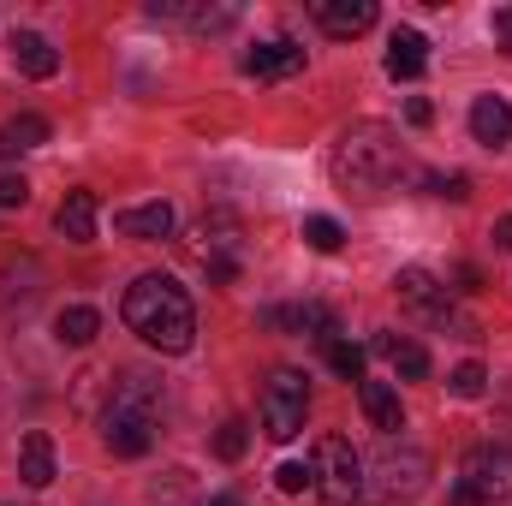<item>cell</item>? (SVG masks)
<instances>
[{
    "label": "cell",
    "instance_id": "8",
    "mask_svg": "<svg viewBox=\"0 0 512 506\" xmlns=\"http://www.w3.org/2000/svg\"><path fill=\"white\" fill-rule=\"evenodd\" d=\"M376 483L387 489V501L423 489V483H429V453H417V447H387L382 459H376Z\"/></svg>",
    "mask_w": 512,
    "mask_h": 506
},
{
    "label": "cell",
    "instance_id": "30",
    "mask_svg": "<svg viewBox=\"0 0 512 506\" xmlns=\"http://www.w3.org/2000/svg\"><path fill=\"white\" fill-rule=\"evenodd\" d=\"M405 120H411V126H429V120H435V108H429L423 96H411V102H405Z\"/></svg>",
    "mask_w": 512,
    "mask_h": 506
},
{
    "label": "cell",
    "instance_id": "28",
    "mask_svg": "<svg viewBox=\"0 0 512 506\" xmlns=\"http://www.w3.org/2000/svg\"><path fill=\"white\" fill-rule=\"evenodd\" d=\"M30 203V179L24 173H0V209H24Z\"/></svg>",
    "mask_w": 512,
    "mask_h": 506
},
{
    "label": "cell",
    "instance_id": "5",
    "mask_svg": "<svg viewBox=\"0 0 512 506\" xmlns=\"http://www.w3.org/2000/svg\"><path fill=\"white\" fill-rule=\"evenodd\" d=\"M185 256L209 274V286H233L245 274V239H239V221L233 215H203L191 233H185Z\"/></svg>",
    "mask_w": 512,
    "mask_h": 506
},
{
    "label": "cell",
    "instance_id": "13",
    "mask_svg": "<svg viewBox=\"0 0 512 506\" xmlns=\"http://www.w3.org/2000/svg\"><path fill=\"white\" fill-rule=\"evenodd\" d=\"M149 18H167V24H191V30H227L239 18V6H191V0H155Z\"/></svg>",
    "mask_w": 512,
    "mask_h": 506
},
{
    "label": "cell",
    "instance_id": "19",
    "mask_svg": "<svg viewBox=\"0 0 512 506\" xmlns=\"http://www.w3.org/2000/svg\"><path fill=\"white\" fill-rule=\"evenodd\" d=\"M48 137H54V126H48L42 114H18V120H6V126H0V161L30 155V149H42Z\"/></svg>",
    "mask_w": 512,
    "mask_h": 506
},
{
    "label": "cell",
    "instance_id": "10",
    "mask_svg": "<svg viewBox=\"0 0 512 506\" xmlns=\"http://www.w3.org/2000/svg\"><path fill=\"white\" fill-rule=\"evenodd\" d=\"M310 12H316V24H322L328 36H340V42H346V36H364V30L376 24V0H316Z\"/></svg>",
    "mask_w": 512,
    "mask_h": 506
},
{
    "label": "cell",
    "instance_id": "25",
    "mask_svg": "<svg viewBox=\"0 0 512 506\" xmlns=\"http://www.w3.org/2000/svg\"><path fill=\"white\" fill-rule=\"evenodd\" d=\"M483 387H489V370H483L477 358H471V364H459V370L447 376V393H453V399H483Z\"/></svg>",
    "mask_w": 512,
    "mask_h": 506
},
{
    "label": "cell",
    "instance_id": "31",
    "mask_svg": "<svg viewBox=\"0 0 512 506\" xmlns=\"http://www.w3.org/2000/svg\"><path fill=\"white\" fill-rule=\"evenodd\" d=\"M495 245H501V251H512V215H507V221H495Z\"/></svg>",
    "mask_w": 512,
    "mask_h": 506
},
{
    "label": "cell",
    "instance_id": "3",
    "mask_svg": "<svg viewBox=\"0 0 512 506\" xmlns=\"http://www.w3.org/2000/svg\"><path fill=\"white\" fill-rule=\"evenodd\" d=\"M155 405H161V387L149 376H126L114 387V405L102 417V441L114 459H143L155 447Z\"/></svg>",
    "mask_w": 512,
    "mask_h": 506
},
{
    "label": "cell",
    "instance_id": "20",
    "mask_svg": "<svg viewBox=\"0 0 512 506\" xmlns=\"http://www.w3.org/2000/svg\"><path fill=\"white\" fill-rule=\"evenodd\" d=\"M120 233H126V239H167V233H173V203H137V209H120Z\"/></svg>",
    "mask_w": 512,
    "mask_h": 506
},
{
    "label": "cell",
    "instance_id": "24",
    "mask_svg": "<svg viewBox=\"0 0 512 506\" xmlns=\"http://www.w3.org/2000/svg\"><path fill=\"white\" fill-rule=\"evenodd\" d=\"M304 245L322 251V256H334L340 245H346V227H340L334 215H310V221H304Z\"/></svg>",
    "mask_w": 512,
    "mask_h": 506
},
{
    "label": "cell",
    "instance_id": "21",
    "mask_svg": "<svg viewBox=\"0 0 512 506\" xmlns=\"http://www.w3.org/2000/svg\"><path fill=\"white\" fill-rule=\"evenodd\" d=\"M54 334H60V346H90V340L102 334V316H96L90 304H66V310L54 316Z\"/></svg>",
    "mask_w": 512,
    "mask_h": 506
},
{
    "label": "cell",
    "instance_id": "29",
    "mask_svg": "<svg viewBox=\"0 0 512 506\" xmlns=\"http://www.w3.org/2000/svg\"><path fill=\"white\" fill-rule=\"evenodd\" d=\"M489 30H495V42L512 54V6H495V18H489Z\"/></svg>",
    "mask_w": 512,
    "mask_h": 506
},
{
    "label": "cell",
    "instance_id": "9",
    "mask_svg": "<svg viewBox=\"0 0 512 506\" xmlns=\"http://www.w3.org/2000/svg\"><path fill=\"white\" fill-rule=\"evenodd\" d=\"M239 66H245V78H292V72H304V48L274 36V42H256Z\"/></svg>",
    "mask_w": 512,
    "mask_h": 506
},
{
    "label": "cell",
    "instance_id": "14",
    "mask_svg": "<svg viewBox=\"0 0 512 506\" xmlns=\"http://www.w3.org/2000/svg\"><path fill=\"white\" fill-rule=\"evenodd\" d=\"M12 60H18L24 78H54L60 72V48L42 30H12Z\"/></svg>",
    "mask_w": 512,
    "mask_h": 506
},
{
    "label": "cell",
    "instance_id": "11",
    "mask_svg": "<svg viewBox=\"0 0 512 506\" xmlns=\"http://www.w3.org/2000/svg\"><path fill=\"white\" fill-rule=\"evenodd\" d=\"M358 405H364L370 429H382L387 441L405 429V405H399V387L393 381H358Z\"/></svg>",
    "mask_w": 512,
    "mask_h": 506
},
{
    "label": "cell",
    "instance_id": "27",
    "mask_svg": "<svg viewBox=\"0 0 512 506\" xmlns=\"http://www.w3.org/2000/svg\"><path fill=\"white\" fill-rule=\"evenodd\" d=\"M429 191H435V197H447V203H465V197H471V179H465V173H435V179H429Z\"/></svg>",
    "mask_w": 512,
    "mask_h": 506
},
{
    "label": "cell",
    "instance_id": "6",
    "mask_svg": "<svg viewBox=\"0 0 512 506\" xmlns=\"http://www.w3.org/2000/svg\"><path fill=\"white\" fill-rule=\"evenodd\" d=\"M310 471H316V501L322 506H358L364 483H370V477H364V453H358L346 435H322Z\"/></svg>",
    "mask_w": 512,
    "mask_h": 506
},
{
    "label": "cell",
    "instance_id": "32",
    "mask_svg": "<svg viewBox=\"0 0 512 506\" xmlns=\"http://www.w3.org/2000/svg\"><path fill=\"white\" fill-rule=\"evenodd\" d=\"M203 506H245V501H239V495H209Z\"/></svg>",
    "mask_w": 512,
    "mask_h": 506
},
{
    "label": "cell",
    "instance_id": "18",
    "mask_svg": "<svg viewBox=\"0 0 512 506\" xmlns=\"http://www.w3.org/2000/svg\"><path fill=\"white\" fill-rule=\"evenodd\" d=\"M18 477H24L30 489H48V483H54V441H48L42 429H30V435L18 441Z\"/></svg>",
    "mask_w": 512,
    "mask_h": 506
},
{
    "label": "cell",
    "instance_id": "17",
    "mask_svg": "<svg viewBox=\"0 0 512 506\" xmlns=\"http://www.w3.org/2000/svg\"><path fill=\"white\" fill-rule=\"evenodd\" d=\"M370 352L387 358V364H393V376H405V381L429 376V352H423L417 340H405V334H376V340H370Z\"/></svg>",
    "mask_w": 512,
    "mask_h": 506
},
{
    "label": "cell",
    "instance_id": "4",
    "mask_svg": "<svg viewBox=\"0 0 512 506\" xmlns=\"http://www.w3.org/2000/svg\"><path fill=\"white\" fill-rule=\"evenodd\" d=\"M512 501V447L507 441H483L459 459L453 477V506H501Z\"/></svg>",
    "mask_w": 512,
    "mask_h": 506
},
{
    "label": "cell",
    "instance_id": "22",
    "mask_svg": "<svg viewBox=\"0 0 512 506\" xmlns=\"http://www.w3.org/2000/svg\"><path fill=\"white\" fill-rule=\"evenodd\" d=\"M322 358H328V370H334L340 381H364V346H352L346 334L322 340Z\"/></svg>",
    "mask_w": 512,
    "mask_h": 506
},
{
    "label": "cell",
    "instance_id": "7",
    "mask_svg": "<svg viewBox=\"0 0 512 506\" xmlns=\"http://www.w3.org/2000/svg\"><path fill=\"white\" fill-rule=\"evenodd\" d=\"M304 411H310V387L298 370H274L262 387V405H256V423L268 441H292L304 429Z\"/></svg>",
    "mask_w": 512,
    "mask_h": 506
},
{
    "label": "cell",
    "instance_id": "26",
    "mask_svg": "<svg viewBox=\"0 0 512 506\" xmlns=\"http://www.w3.org/2000/svg\"><path fill=\"white\" fill-rule=\"evenodd\" d=\"M274 489H280V495H304V489H316V471H310V459H286V465L274 471Z\"/></svg>",
    "mask_w": 512,
    "mask_h": 506
},
{
    "label": "cell",
    "instance_id": "1",
    "mask_svg": "<svg viewBox=\"0 0 512 506\" xmlns=\"http://www.w3.org/2000/svg\"><path fill=\"white\" fill-rule=\"evenodd\" d=\"M328 173L340 191L352 197H387L405 173H411V155L399 143V131L382 126V120H358V126L340 131L334 155H328Z\"/></svg>",
    "mask_w": 512,
    "mask_h": 506
},
{
    "label": "cell",
    "instance_id": "16",
    "mask_svg": "<svg viewBox=\"0 0 512 506\" xmlns=\"http://www.w3.org/2000/svg\"><path fill=\"white\" fill-rule=\"evenodd\" d=\"M423 66H429V36L423 30H393V42H387V78H423Z\"/></svg>",
    "mask_w": 512,
    "mask_h": 506
},
{
    "label": "cell",
    "instance_id": "15",
    "mask_svg": "<svg viewBox=\"0 0 512 506\" xmlns=\"http://www.w3.org/2000/svg\"><path fill=\"white\" fill-rule=\"evenodd\" d=\"M96 215H102L96 191H66V203H60L54 227H60V239H72V245H90V239H96Z\"/></svg>",
    "mask_w": 512,
    "mask_h": 506
},
{
    "label": "cell",
    "instance_id": "33",
    "mask_svg": "<svg viewBox=\"0 0 512 506\" xmlns=\"http://www.w3.org/2000/svg\"><path fill=\"white\" fill-rule=\"evenodd\" d=\"M376 506H399V501H376Z\"/></svg>",
    "mask_w": 512,
    "mask_h": 506
},
{
    "label": "cell",
    "instance_id": "12",
    "mask_svg": "<svg viewBox=\"0 0 512 506\" xmlns=\"http://www.w3.org/2000/svg\"><path fill=\"white\" fill-rule=\"evenodd\" d=\"M471 137H477L483 149H507V143H512L507 96H477V102H471Z\"/></svg>",
    "mask_w": 512,
    "mask_h": 506
},
{
    "label": "cell",
    "instance_id": "23",
    "mask_svg": "<svg viewBox=\"0 0 512 506\" xmlns=\"http://www.w3.org/2000/svg\"><path fill=\"white\" fill-rule=\"evenodd\" d=\"M245 447H251V423H245V417H227V423L215 429V459L239 465V459H245Z\"/></svg>",
    "mask_w": 512,
    "mask_h": 506
},
{
    "label": "cell",
    "instance_id": "2",
    "mask_svg": "<svg viewBox=\"0 0 512 506\" xmlns=\"http://www.w3.org/2000/svg\"><path fill=\"white\" fill-rule=\"evenodd\" d=\"M120 316H126V328L149 346V352H167V358L191 352V340H197V310H191L185 286L167 280V274H143V280H131Z\"/></svg>",
    "mask_w": 512,
    "mask_h": 506
}]
</instances>
